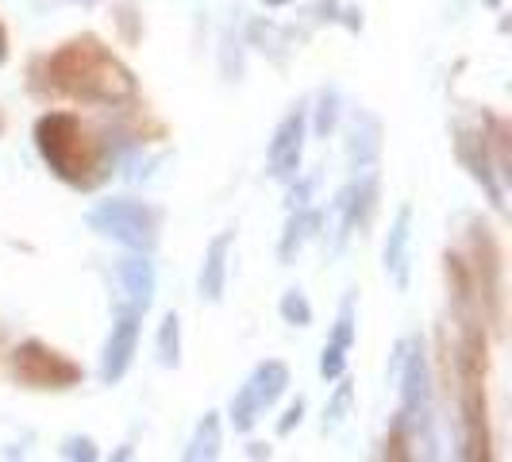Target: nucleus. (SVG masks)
<instances>
[{
	"instance_id": "nucleus-12",
	"label": "nucleus",
	"mask_w": 512,
	"mask_h": 462,
	"mask_svg": "<svg viewBox=\"0 0 512 462\" xmlns=\"http://www.w3.org/2000/svg\"><path fill=\"white\" fill-rule=\"evenodd\" d=\"M231 243H235V231H220L205 251V266H201V297L208 305H220L224 301V285H228V255Z\"/></svg>"
},
{
	"instance_id": "nucleus-10",
	"label": "nucleus",
	"mask_w": 512,
	"mask_h": 462,
	"mask_svg": "<svg viewBox=\"0 0 512 462\" xmlns=\"http://www.w3.org/2000/svg\"><path fill=\"white\" fill-rule=\"evenodd\" d=\"M455 147H459V158H462V166L470 170V178L478 181V185L489 193L493 208H505V193H501V185H497V178H493V158H489L486 135L462 128L459 139H455Z\"/></svg>"
},
{
	"instance_id": "nucleus-13",
	"label": "nucleus",
	"mask_w": 512,
	"mask_h": 462,
	"mask_svg": "<svg viewBox=\"0 0 512 462\" xmlns=\"http://www.w3.org/2000/svg\"><path fill=\"white\" fill-rule=\"evenodd\" d=\"M378 154H382V124H378V116L359 108L351 116V128H347V158L355 170H366Z\"/></svg>"
},
{
	"instance_id": "nucleus-7",
	"label": "nucleus",
	"mask_w": 512,
	"mask_h": 462,
	"mask_svg": "<svg viewBox=\"0 0 512 462\" xmlns=\"http://www.w3.org/2000/svg\"><path fill=\"white\" fill-rule=\"evenodd\" d=\"M12 378L27 389H74L81 385L85 370L62 351H54L39 339H27L12 351Z\"/></svg>"
},
{
	"instance_id": "nucleus-25",
	"label": "nucleus",
	"mask_w": 512,
	"mask_h": 462,
	"mask_svg": "<svg viewBox=\"0 0 512 462\" xmlns=\"http://www.w3.org/2000/svg\"><path fill=\"white\" fill-rule=\"evenodd\" d=\"M343 370H347V351L339 343H328L324 355H320V378L335 382V378H343Z\"/></svg>"
},
{
	"instance_id": "nucleus-34",
	"label": "nucleus",
	"mask_w": 512,
	"mask_h": 462,
	"mask_svg": "<svg viewBox=\"0 0 512 462\" xmlns=\"http://www.w3.org/2000/svg\"><path fill=\"white\" fill-rule=\"evenodd\" d=\"M85 4H89V0H85Z\"/></svg>"
},
{
	"instance_id": "nucleus-8",
	"label": "nucleus",
	"mask_w": 512,
	"mask_h": 462,
	"mask_svg": "<svg viewBox=\"0 0 512 462\" xmlns=\"http://www.w3.org/2000/svg\"><path fill=\"white\" fill-rule=\"evenodd\" d=\"M305 104H297L285 116L274 139H270V174L278 181H293L301 170V154H305Z\"/></svg>"
},
{
	"instance_id": "nucleus-18",
	"label": "nucleus",
	"mask_w": 512,
	"mask_h": 462,
	"mask_svg": "<svg viewBox=\"0 0 512 462\" xmlns=\"http://www.w3.org/2000/svg\"><path fill=\"white\" fill-rule=\"evenodd\" d=\"M216 455H220V416H216V412H205V420L197 424V432H193L189 447H185V459L208 462V459H216Z\"/></svg>"
},
{
	"instance_id": "nucleus-11",
	"label": "nucleus",
	"mask_w": 512,
	"mask_h": 462,
	"mask_svg": "<svg viewBox=\"0 0 512 462\" xmlns=\"http://www.w3.org/2000/svg\"><path fill=\"white\" fill-rule=\"evenodd\" d=\"M409 243H412V208L401 205L397 208L393 228H389V239H385V251H382L385 274L393 278V285H397L401 293L409 289Z\"/></svg>"
},
{
	"instance_id": "nucleus-4",
	"label": "nucleus",
	"mask_w": 512,
	"mask_h": 462,
	"mask_svg": "<svg viewBox=\"0 0 512 462\" xmlns=\"http://www.w3.org/2000/svg\"><path fill=\"white\" fill-rule=\"evenodd\" d=\"M85 224L104 235V239H116L124 243L128 251L139 255H151L154 243H158V228H162V216L158 208L143 205V201H131V197H112L101 201L85 212Z\"/></svg>"
},
{
	"instance_id": "nucleus-3",
	"label": "nucleus",
	"mask_w": 512,
	"mask_h": 462,
	"mask_svg": "<svg viewBox=\"0 0 512 462\" xmlns=\"http://www.w3.org/2000/svg\"><path fill=\"white\" fill-rule=\"evenodd\" d=\"M489 339L478 316L462 320L459 343V409H462V459L489 462V401H486Z\"/></svg>"
},
{
	"instance_id": "nucleus-22",
	"label": "nucleus",
	"mask_w": 512,
	"mask_h": 462,
	"mask_svg": "<svg viewBox=\"0 0 512 462\" xmlns=\"http://www.w3.org/2000/svg\"><path fill=\"white\" fill-rule=\"evenodd\" d=\"M258 405H255V397H251V389L243 385L239 393H235V401H231V428L235 432H251L258 424Z\"/></svg>"
},
{
	"instance_id": "nucleus-23",
	"label": "nucleus",
	"mask_w": 512,
	"mask_h": 462,
	"mask_svg": "<svg viewBox=\"0 0 512 462\" xmlns=\"http://www.w3.org/2000/svg\"><path fill=\"white\" fill-rule=\"evenodd\" d=\"M332 343H339L343 351H351V343H355V297H347V301L339 305V320H335Z\"/></svg>"
},
{
	"instance_id": "nucleus-2",
	"label": "nucleus",
	"mask_w": 512,
	"mask_h": 462,
	"mask_svg": "<svg viewBox=\"0 0 512 462\" xmlns=\"http://www.w3.org/2000/svg\"><path fill=\"white\" fill-rule=\"evenodd\" d=\"M35 147L43 154V162L54 170V178H62L74 189H93L108 174V158L104 147L85 131V124L74 112H47L35 120Z\"/></svg>"
},
{
	"instance_id": "nucleus-1",
	"label": "nucleus",
	"mask_w": 512,
	"mask_h": 462,
	"mask_svg": "<svg viewBox=\"0 0 512 462\" xmlns=\"http://www.w3.org/2000/svg\"><path fill=\"white\" fill-rule=\"evenodd\" d=\"M47 77L58 93L89 104H124L135 97L131 70L104 47L97 35L70 39L47 58Z\"/></svg>"
},
{
	"instance_id": "nucleus-21",
	"label": "nucleus",
	"mask_w": 512,
	"mask_h": 462,
	"mask_svg": "<svg viewBox=\"0 0 512 462\" xmlns=\"http://www.w3.org/2000/svg\"><path fill=\"white\" fill-rule=\"evenodd\" d=\"M278 308H282V320L293 324V328H308V324H312V305H308V297L301 289H285Z\"/></svg>"
},
{
	"instance_id": "nucleus-16",
	"label": "nucleus",
	"mask_w": 512,
	"mask_h": 462,
	"mask_svg": "<svg viewBox=\"0 0 512 462\" xmlns=\"http://www.w3.org/2000/svg\"><path fill=\"white\" fill-rule=\"evenodd\" d=\"M285 385H289V366L278 359L262 362L255 374L247 378V389H251V397H255L258 409H270V405L285 393Z\"/></svg>"
},
{
	"instance_id": "nucleus-6",
	"label": "nucleus",
	"mask_w": 512,
	"mask_h": 462,
	"mask_svg": "<svg viewBox=\"0 0 512 462\" xmlns=\"http://www.w3.org/2000/svg\"><path fill=\"white\" fill-rule=\"evenodd\" d=\"M401 412L397 420L409 428L412 443L424 439L432 443V366H428V355L424 347L409 339V351H405V366H401Z\"/></svg>"
},
{
	"instance_id": "nucleus-27",
	"label": "nucleus",
	"mask_w": 512,
	"mask_h": 462,
	"mask_svg": "<svg viewBox=\"0 0 512 462\" xmlns=\"http://www.w3.org/2000/svg\"><path fill=\"white\" fill-rule=\"evenodd\" d=\"M409 443H412L409 428H405L401 420H393V432H389V439H385V459L405 462V459H409V455H412V451H409Z\"/></svg>"
},
{
	"instance_id": "nucleus-28",
	"label": "nucleus",
	"mask_w": 512,
	"mask_h": 462,
	"mask_svg": "<svg viewBox=\"0 0 512 462\" xmlns=\"http://www.w3.org/2000/svg\"><path fill=\"white\" fill-rule=\"evenodd\" d=\"M301 420H305V401H301V397H297V401H293V405H289V409H285V416H282V420H278V436H289V432H293V428H297V424H301Z\"/></svg>"
},
{
	"instance_id": "nucleus-15",
	"label": "nucleus",
	"mask_w": 512,
	"mask_h": 462,
	"mask_svg": "<svg viewBox=\"0 0 512 462\" xmlns=\"http://www.w3.org/2000/svg\"><path fill=\"white\" fill-rule=\"evenodd\" d=\"M447 266V285H451V301H455V312H459V320H470V316H478V289H474V274H470V262L462 255H451L443 258Z\"/></svg>"
},
{
	"instance_id": "nucleus-29",
	"label": "nucleus",
	"mask_w": 512,
	"mask_h": 462,
	"mask_svg": "<svg viewBox=\"0 0 512 462\" xmlns=\"http://www.w3.org/2000/svg\"><path fill=\"white\" fill-rule=\"evenodd\" d=\"M312 185H316V178L297 181V185L289 189V208H308V193H312Z\"/></svg>"
},
{
	"instance_id": "nucleus-32",
	"label": "nucleus",
	"mask_w": 512,
	"mask_h": 462,
	"mask_svg": "<svg viewBox=\"0 0 512 462\" xmlns=\"http://www.w3.org/2000/svg\"><path fill=\"white\" fill-rule=\"evenodd\" d=\"M262 4H270V8H282V4H289V0H262Z\"/></svg>"
},
{
	"instance_id": "nucleus-20",
	"label": "nucleus",
	"mask_w": 512,
	"mask_h": 462,
	"mask_svg": "<svg viewBox=\"0 0 512 462\" xmlns=\"http://www.w3.org/2000/svg\"><path fill=\"white\" fill-rule=\"evenodd\" d=\"M335 393L332 401H328V409H324V432H335V428H343V420L351 416V405H355V385L347 382V378H335Z\"/></svg>"
},
{
	"instance_id": "nucleus-9",
	"label": "nucleus",
	"mask_w": 512,
	"mask_h": 462,
	"mask_svg": "<svg viewBox=\"0 0 512 462\" xmlns=\"http://www.w3.org/2000/svg\"><path fill=\"white\" fill-rule=\"evenodd\" d=\"M135 347H139V308L120 312V320L112 324V335H108L104 355H101V382L104 385H116L124 374H128L131 359H135Z\"/></svg>"
},
{
	"instance_id": "nucleus-5",
	"label": "nucleus",
	"mask_w": 512,
	"mask_h": 462,
	"mask_svg": "<svg viewBox=\"0 0 512 462\" xmlns=\"http://www.w3.org/2000/svg\"><path fill=\"white\" fill-rule=\"evenodd\" d=\"M470 274L478 289V305L486 308V320L501 332L505 320V262H501V243L489 224L470 220Z\"/></svg>"
},
{
	"instance_id": "nucleus-24",
	"label": "nucleus",
	"mask_w": 512,
	"mask_h": 462,
	"mask_svg": "<svg viewBox=\"0 0 512 462\" xmlns=\"http://www.w3.org/2000/svg\"><path fill=\"white\" fill-rule=\"evenodd\" d=\"M335 120H339V93L335 89H324L320 93V116H316V135L328 139L335 131Z\"/></svg>"
},
{
	"instance_id": "nucleus-33",
	"label": "nucleus",
	"mask_w": 512,
	"mask_h": 462,
	"mask_svg": "<svg viewBox=\"0 0 512 462\" xmlns=\"http://www.w3.org/2000/svg\"><path fill=\"white\" fill-rule=\"evenodd\" d=\"M0 131H4V116H0Z\"/></svg>"
},
{
	"instance_id": "nucleus-19",
	"label": "nucleus",
	"mask_w": 512,
	"mask_h": 462,
	"mask_svg": "<svg viewBox=\"0 0 512 462\" xmlns=\"http://www.w3.org/2000/svg\"><path fill=\"white\" fill-rule=\"evenodd\" d=\"M158 362L166 370H178L181 366V320L178 312H166L162 316V328H158Z\"/></svg>"
},
{
	"instance_id": "nucleus-30",
	"label": "nucleus",
	"mask_w": 512,
	"mask_h": 462,
	"mask_svg": "<svg viewBox=\"0 0 512 462\" xmlns=\"http://www.w3.org/2000/svg\"><path fill=\"white\" fill-rule=\"evenodd\" d=\"M8 62V27L0 24V66Z\"/></svg>"
},
{
	"instance_id": "nucleus-26",
	"label": "nucleus",
	"mask_w": 512,
	"mask_h": 462,
	"mask_svg": "<svg viewBox=\"0 0 512 462\" xmlns=\"http://www.w3.org/2000/svg\"><path fill=\"white\" fill-rule=\"evenodd\" d=\"M62 459L97 462V459H101V451H97V443H93L89 436H70V439H62Z\"/></svg>"
},
{
	"instance_id": "nucleus-17",
	"label": "nucleus",
	"mask_w": 512,
	"mask_h": 462,
	"mask_svg": "<svg viewBox=\"0 0 512 462\" xmlns=\"http://www.w3.org/2000/svg\"><path fill=\"white\" fill-rule=\"evenodd\" d=\"M316 228H320V212H312V208H289V224H285L282 247H278L282 266H289L293 258L301 255V247H305L308 235Z\"/></svg>"
},
{
	"instance_id": "nucleus-14",
	"label": "nucleus",
	"mask_w": 512,
	"mask_h": 462,
	"mask_svg": "<svg viewBox=\"0 0 512 462\" xmlns=\"http://www.w3.org/2000/svg\"><path fill=\"white\" fill-rule=\"evenodd\" d=\"M116 274H120V282H124V293H128L131 308H151L154 301V266L147 255H128L120 258V266H116Z\"/></svg>"
},
{
	"instance_id": "nucleus-31",
	"label": "nucleus",
	"mask_w": 512,
	"mask_h": 462,
	"mask_svg": "<svg viewBox=\"0 0 512 462\" xmlns=\"http://www.w3.org/2000/svg\"><path fill=\"white\" fill-rule=\"evenodd\" d=\"M247 455H251V459H270V447H266V443H251Z\"/></svg>"
}]
</instances>
